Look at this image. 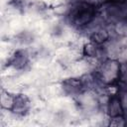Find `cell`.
I'll use <instances>...</instances> for the list:
<instances>
[{"label": "cell", "instance_id": "1", "mask_svg": "<svg viewBox=\"0 0 127 127\" xmlns=\"http://www.w3.org/2000/svg\"><path fill=\"white\" fill-rule=\"evenodd\" d=\"M118 71H119V65L117 63L115 62L105 63L102 68V76L106 81H110L114 77H116Z\"/></svg>", "mask_w": 127, "mask_h": 127}, {"label": "cell", "instance_id": "3", "mask_svg": "<svg viewBox=\"0 0 127 127\" xmlns=\"http://www.w3.org/2000/svg\"><path fill=\"white\" fill-rule=\"evenodd\" d=\"M108 33L105 31V30H97V31H95L94 32V35H93V37H94V39H95V41L97 42V43H102V42H104L107 38H108Z\"/></svg>", "mask_w": 127, "mask_h": 127}, {"label": "cell", "instance_id": "4", "mask_svg": "<svg viewBox=\"0 0 127 127\" xmlns=\"http://www.w3.org/2000/svg\"><path fill=\"white\" fill-rule=\"evenodd\" d=\"M122 105L124 107H127V94H125L123 97H122Z\"/></svg>", "mask_w": 127, "mask_h": 127}, {"label": "cell", "instance_id": "2", "mask_svg": "<svg viewBox=\"0 0 127 127\" xmlns=\"http://www.w3.org/2000/svg\"><path fill=\"white\" fill-rule=\"evenodd\" d=\"M13 94L9 93L8 91H2L1 95V104L2 107L5 109H12L15 104V97L12 96Z\"/></svg>", "mask_w": 127, "mask_h": 127}]
</instances>
